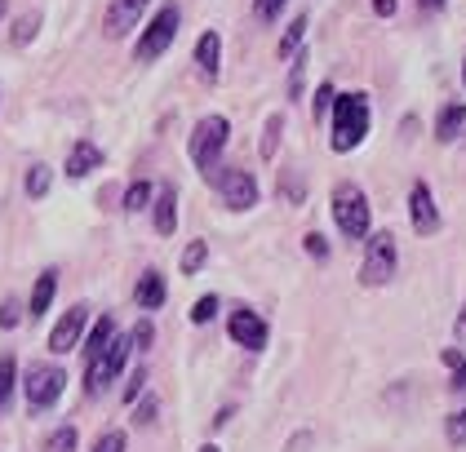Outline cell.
<instances>
[{
  "mask_svg": "<svg viewBox=\"0 0 466 452\" xmlns=\"http://www.w3.org/2000/svg\"><path fill=\"white\" fill-rule=\"evenodd\" d=\"M369 134V98L364 94H338L333 103V134H329V146L338 156L356 151L360 142Z\"/></svg>",
  "mask_w": 466,
  "mask_h": 452,
  "instance_id": "1",
  "label": "cell"
},
{
  "mask_svg": "<svg viewBox=\"0 0 466 452\" xmlns=\"http://www.w3.org/2000/svg\"><path fill=\"white\" fill-rule=\"evenodd\" d=\"M333 222H338V231L347 240H369L373 213H369V200H364V191L356 182H338L333 186Z\"/></svg>",
  "mask_w": 466,
  "mask_h": 452,
  "instance_id": "2",
  "label": "cell"
},
{
  "mask_svg": "<svg viewBox=\"0 0 466 452\" xmlns=\"http://www.w3.org/2000/svg\"><path fill=\"white\" fill-rule=\"evenodd\" d=\"M178 27H182V9L174 5V0H169V5H160V9H156V18L143 27V40L134 45V58H138V63H156V58L174 45Z\"/></svg>",
  "mask_w": 466,
  "mask_h": 452,
  "instance_id": "3",
  "label": "cell"
},
{
  "mask_svg": "<svg viewBox=\"0 0 466 452\" xmlns=\"http://www.w3.org/2000/svg\"><path fill=\"white\" fill-rule=\"evenodd\" d=\"M227 134H231V120L227 116H205L196 125V134H191V160H196V169L205 177H214L218 156L227 151Z\"/></svg>",
  "mask_w": 466,
  "mask_h": 452,
  "instance_id": "4",
  "label": "cell"
},
{
  "mask_svg": "<svg viewBox=\"0 0 466 452\" xmlns=\"http://www.w3.org/2000/svg\"><path fill=\"white\" fill-rule=\"evenodd\" d=\"M395 266H400V248H395V236H391V231H373V236H369V248H364L360 284H364V288H382V284H391Z\"/></svg>",
  "mask_w": 466,
  "mask_h": 452,
  "instance_id": "5",
  "label": "cell"
},
{
  "mask_svg": "<svg viewBox=\"0 0 466 452\" xmlns=\"http://www.w3.org/2000/svg\"><path fill=\"white\" fill-rule=\"evenodd\" d=\"M23 390H27L32 413H45V408H54V404L63 399V390H67V373H63L58 364H32V368H27V377H23Z\"/></svg>",
  "mask_w": 466,
  "mask_h": 452,
  "instance_id": "6",
  "label": "cell"
},
{
  "mask_svg": "<svg viewBox=\"0 0 466 452\" xmlns=\"http://www.w3.org/2000/svg\"><path fill=\"white\" fill-rule=\"evenodd\" d=\"M129 355H134V337H120L107 355L89 359V364H85V395H89V399H98V395H103L120 373H125V359H129Z\"/></svg>",
  "mask_w": 466,
  "mask_h": 452,
  "instance_id": "7",
  "label": "cell"
},
{
  "mask_svg": "<svg viewBox=\"0 0 466 452\" xmlns=\"http://www.w3.org/2000/svg\"><path fill=\"white\" fill-rule=\"evenodd\" d=\"M218 191H222V205L236 213H245L258 205V177L249 169H222L218 174Z\"/></svg>",
  "mask_w": 466,
  "mask_h": 452,
  "instance_id": "8",
  "label": "cell"
},
{
  "mask_svg": "<svg viewBox=\"0 0 466 452\" xmlns=\"http://www.w3.org/2000/svg\"><path fill=\"white\" fill-rule=\"evenodd\" d=\"M227 333H231V342L236 347H249V350H262L267 347V337H271V328H267V319L249 306H240V311H231L227 319Z\"/></svg>",
  "mask_w": 466,
  "mask_h": 452,
  "instance_id": "9",
  "label": "cell"
},
{
  "mask_svg": "<svg viewBox=\"0 0 466 452\" xmlns=\"http://www.w3.org/2000/svg\"><path fill=\"white\" fill-rule=\"evenodd\" d=\"M85 328H89V306H72V311L54 324L49 350H54V355H72V350L85 342Z\"/></svg>",
  "mask_w": 466,
  "mask_h": 452,
  "instance_id": "10",
  "label": "cell"
},
{
  "mask_svg": "<svg viewBox=\"0 0 466 452\" xmlns=\"http://www.w3.org/2000/svg\"><path fill=\"white\" fill-rule=\"evenodd\" d=\"M409 217H413V231L418 236H435L440 231V209H435V196H431L427 182H413L409 186Z\"/></svg>",
  "mask_w": 466,
  "mask_h": 452,
  "instance_id": "11",
  "label": "cell"
},
{
  "mask_svg": "<svg viewBox=\"0 0 466 452\" xmlns=\"http://www.w3.org/2000/svg\"><path fill=\"white\" fill-rule=\"evenodd\" d=\"M151 0H111L107 5V18H103V32L107 35H125L138 18H143V9Z\"/></svg>",
  "mask_w": 466,
  "mask_h": 452,
  "instance_id": "12",
  "label": "cell"
},
{
  "mask_svg": "<svg viewBox=\"0 0 466 452\" xmlns=\"http://www.w3.org/2000/svg\"><path fill=\"white\" fill-rule=\"evenodd\" d=\"M116 342H120V328H116V319H111V315H103V319L94 324V333L85 337V347H80L85 350V364H89V359H98V355H107Z\"/></svg>",
  "mask_w": 466,
  "mask_h": 452,
  "instance_id": "13",
  "label": "cell"
},
{
  "mask_svg": "<svg viewBox=\"0 0 466 452\" xmlns=\"http://www.w3.org/2000/svg\"><path fill=\"white\" fill-rule=\"evenodd\" d=\"M151 213H156V231H160V236H174V231H178V191H174V186H160Z\"/></svg>",
  "mask_w": 466,
  "mask_h": 452,
  "instance_id": "14",
  "label": "cell"
},
{
  "mask_svg": "<svg viewBox=\"0 0 466 452\" xmlns=\"http://www.w3.org/2000/svg\"><path fill=\"white\" fill-rule=\"evenodd\" d=\"M94 169H103V151L94 142H76L67 151V177H89Z\"/></svg>",
  "mask_w": 466,
  "mask_h": 452,
  "instance_id": "15",
  "label": "cell"
},
{
  "mask_svg": "<svg viewBox=\"0 0 466 452\" xmlns=\"http://www.w3.org/2000/svg\"><path fill=\"white\" fill-rule=\"evenodd\" d=\"M462 134H466V106L462 103L440 106V116H435V138L440 142H458Z\"/></svg>",
  "mask_w": 466,
  "mask_h": 452,
  "instance_id": "16",
  "label": "cell"
},
{
  "mask_svg": "<svg viewBox=\"0 0 466 452\" xmlns=\"http://www.w3.org/2000/svg\"><path fill=\"white\" fill-rule=\"evenodd\" d=\"M134 302H138L143 311H160V306H165V276H160V271H143L138 288H134Z\"/></svg>",
  "mask_w": 466,
  "mask_h": 452,
  "instance_id": "17",
  "label": "cell"
},
{
  "mask_svg": "<svg viewBox=\"0 0 466 452\" xmlns=\"http://www.w3.org/2000/svg\"><path fill=\"white\" fill-rule=\"evenodd\" d=\"M196 67L205 75H218V67H222V35L218 32H205L196 40Z\"/></svg>",
  "mask_w": 466,
  "mask_h": 452,
  "instance_id": "18",
  "label": "cell"
},
{
  "mask_svg": "<svg viewBox=\"0 0 466 452\" xmlns=\"http://www.w3.org/2000/svg\"><path fill=\"white\" fill-rule=\"evenodd\" d=\"M54 293H58V271H45V276H36V288H32L27 315H32V319H40V315L54 306Z\"/></svg>",
  "mask_w": 466,
  "mask_h": 452,
  "instance_id": "19",
  "label": "cell"
},
{
  "mask_svg": "<svg viewBox=\"0 0 466 452\" xmlns=\"http://www.w3.org/2000/svg\"><path fill=\"white\" fill-rule=\"evenodd\" d=\"M307 27H311V18H307V14H298V18L289 23V32L280 35V45H276V54H280V58H298V54H302L298 45L307 40Z\"/></svg>",
  "mask_w": 466,
  "mask_h": 452,
  "instance_id": "20",
  "label": "cell"
},
{
  "mask_svg": "<svg viewBox=\"0 0 466 452\" xmlns=\"http://www.w3.org/2000/svg\"><path fill=\"white\" fill-rule=\"evenodd\" d=\"M14 386H18V359H14V355H0V413L9 408Z\"/></svg>",
  "mask_w": 466,
  "mask_h": 452,
  "instance_id": "21",
  "label": "cell"
},
{
  "mask_svg": "<svg viewBox=\"0 0 466 452\" xmlns=\"http://www.w3.org/2000/svg\"><path fill=\"white\" fill-rule=\"evenodd\" d=\"M151 205H156V186H151V182H134V186L125 191V205H120V209L143 213V209H151Z\"/></svg>",
  "mask_w": 466,
  "mask_h": 452,
  "instance_id": "22",
  "label": "cell"
},
{
  "mask_svg": "<svg viewBox=\"0 0 466 452\" xmlns=\"http://www.w3.org/2000/svg\"><path fill=\"white\" fill-rule=\"evenodd\" d=\"M205 262H209V244H205V240H191L187 248H182L178 271H182V276H196V271H200Z\"/></svg>",
  "mask_w": 466,
  "mask_h": 452,
  "instance_id": "23",
  "label": "cell"
},
{
  "mask_svg": "<svg viewBox=\"0 0 466 452\" xmlns=\"http://www.w3.org/2000/svg\"><path fill=\"white\" fill-rule=\"evenodd\" d=\"M440 359H444V368L453 373V390H458V395H466V355L458 347H444V355H440Z\"/></svg>",
  "mask_w": 466,
  "mask_h": 452,
  "instance_id": "24",
  "label": "cell"
},
{
  "mask_svg": "<svg viewBox=\"0 0 466 452\" xmlns=\"http://www.w3.org/2000/svg\"><path fill=\"white\" fill-rule=\"evenodd\" d=\"M280 129H285V116H267V129H262V160H276V142H280Z\"/></svg>",
  "mask_w": 466,
  "mask_h": 452,
  "instance_id": "25",
  "label": "cell"
},
{
  "mask_svg": "<svg viewBox=\"0 0 466 452\" xmlns=\"http://www.w3.org/2000/svg\"><path fill=\"white\" fill-rule=\"evenodd\" d=\"M23 191H27L32 200H45V196H49V169H45V165H32V169H27V182H23Z\"/></svg>",
  "mask_w": 466,
  "mask_h": 452,
  "instance_id": "26",
  "label": "cell"
},
{
  "mask_svg": "<svg viewBox=\"0 0 466 452\" xmlns=\"http://www.w3.org/2000/svg\"><path fill=\"white\" fill-rule=\"evenodd\" d=\"M76 444H80L76 426H58V430L45 439V452H76Z\"/></svg>",
  "mask_w": 466,
  "mask_h": 452,
  "instance_id": "27",
  "label": "cell"
},
{
  "mask_svg": "<svg viewBox=\"0 0 466 452\" xmlns=\"http://www.w3.org/2000/svg\"><path fill=\"white\" fill-rule=\"evenodd\" d=\"M40 32V14H23L18 23H14V32H9V40L23 49V45H32V35Z\"/></svg>",
  "mask_w": 466,
  "mask_h": 452,
  "instance_id": "28",
  "label": "cell"
},
{
  "mask_svg": "<svg viewBox=\"0 0 466 452\" xmlns=\"http://www.w3.org/2000/svg\"><path fill=\"white\" fill-rule=\"evenodd\" d=\"M444 435H449V444H453V448H466V408L449 413V421H444Z\"/></svg>",
  "mask_w": 466,
  "mask_h": 452,
  "instance_id": "29",
  "label": "cell"
},
{
  "mask_svg": "<svg viewBox=\"0 0 466 452\" xmlns=\"http://www.w3.org/2000/svg\"><path fill=\"white\" fill-rule=\"evenodd\" d=\"M280 196H285L289 205H302V196H307V186H302V177L293 174V169H289V174H280Z\"/></svg>",
  "mask_w": 466,
  "mask_h": 452,
  "instance_id": "30",
  "label": "cell"
},
{
  "mask_svg": "<svg viewBox=\"0 0 466 452\" xmlns=\"http://www.w3.org/2000/svg\"><path fill=\"white\" fill-rule=\"evenodd\" d=\"M218 311H222V302H218L214 293H209V297H200V302L191 306V324H209Z\"/></svg>",
  "mask_w": 466,
  "mask_h": 452,
  "instance_id": "31",
  "label": "cell"
},
{
  "mask_svg": "<svg viewBox=\"0 0 466 452\" xmlns=\"http://www.w3.org/2000/svg\"><path fill=\"white\" fill-rule=\"evenodd\" d=\"M333 103H338L333 85H320V89H316V103H311V111H316V120H324V116H333Z\"/></svg>",
  "mask_w": 466,
  "mask_h": 452,
  "instance_id": "32",
  "label": "cell"
},
{
  "mask_svg": "<svg viewBox=\"0 0 466 452\" xmlns=\"http://www.w3.org/2000/svg\"><path fill=\"white\" fill-rule=\"evenodd\" d=\"M302 75H307V54H298V58L289 63V98L302 94Z\"/></svg>",
  "mask_w": 466,
  "mask_h": 452,
  "instance_id": "33",
  "label": "cell"
},
{
  "mask_svg": "<svg viewBox=\"0 0 466 452\" xmlns=\"http://www.w3.org/2000/svg\"><path fill=\"white\" fill-rule=\"evenodd\" d=\"M94 452H125V430H103L94 439Z\"/></svg>",
  "mask_w": 466,
  "mask_h": 452,
  "instance_id": "34",
  "label": "cell"
},
{
  "mask_svg": "<svg viewBox=\"0 0 466 452\" xmlns=\"http://www.w3.org/2000/svg\"><path fill=\"white\" fill-rule=\"evenodd\" d=\"M302 244H307V253H311L316 262H329V240H324L320 231H307V236H302Z\"/></svg>",
  "mask_w": 466,
  "mask_h": 452,
  "instance_id": "35",
  "label": "cell"
},
{
  "mask_svg": "<svg viewBox=\"0 0 466 452\" xmlns=\"http://www.w3.org/2000/svg\"><path fill=\"white\" fill-rule=\"evenodd\" d=\"M129 337H134V350H151V342H156V328H151V319H138V328H134V333H129Z\"/></svg>",
  "mask_w": 466,
  "mask_h": 452,
  "instance_id": "36",
  "label": "cell"
},
{
  "mask_svg": "<svg viewBox=\"0 0 466 452\" xmlns=\"http://www.w3.org/2000/svg\"><path fill=\"white\" fill-rule=\"evenodd\" d=\"M253 14H258L262 23H271V18L285 14V0H253Z\"/></svg>",
  "mask_w": 466,
  "mask_h": 452,
  "instance_id": "37",
  "label": "cell"
},
{
  "mask_svg": "<svg viewBox=\"0 0 466 452\" xmlns=\"http://www.w3.org/2000/svg\"><path fill=\"white\" fill-rule=\"evenodd\" d=\"M18 319H23V306L9 297V302H0V328H18Z\"/></svg>",
  "mask_w": 466,
  "mask_h": 452,
  "instance_id": "38",
  "label": "cell"
},
{
  "mask_svg": "<svg viewBox=\"0 0 466 452\" xmlns=\"http://www.w3.org/2000/svg\"><path fill=\"white\" fill-rule=\"evenodd\" d=\"M156 421V395H147L143 404L134 408V426H151Z\"/></svg>",
  "mask_w": 466,
  "mask_h": 452,
  "instance_id": "39",
  "label": "cell"
},
{
  "mask_svg": "<svg viewBox=\"0 0 466 452\" xmlns=\"http://www.w3.org/2000/svg\"><path fill=\"white\" fill-rule=\"evenodd\" d=\"M143 382H147V368H134V373H129V386H125V399H129V404L143 395Z\"/></svg>",
  "mask_w": 466,
  "mask_h": 452,
  "instance_id": "40",
  "label": "cell"
},
{
  "mask_svg": "<svg viewBox=\"0 0 466 452\" xmlns=\"http://www.w3.org/2000/svg\"><path fill=\"white\" fill-rule=\"evenodd\" d=\"M373 14H378V18H391V14H395V0H373Z\"/></svg>",
  "mask_w": 466,
  "mask_h": 452,
  "instance_id": "41",
  "label": "cell"
},
{
  "mask_svg": "<svg viewBox=\"0 0 466 452\" xmlns=\"http://www.w3.org/2000/svg\"><path fill=\"white\" fill-rule=\"evenodd\" d=\"M453 333H458V342H462V347H466V306H462V311H458V324H453Z\"/></svg>",
  "mask_w": 466,
  "mask_h": 452,
  "instance_id": "42",
  "label": "cell"
},
{
  "mask_svg": "<svg viewBox=\"0 0 466 452\" xmlns=\"http://www.w3.org/2000/svg\"><path fill=\"white\" fill-rule=\"evenodd\" d=\"M418 5H422L427 14H435V9H444V0H418Z\"/></svg>",
  "mask_w": 466,
  "mask_h": 452,
  "instance_id": "43",
  "label": "cell"
},
{
  "mask_svg": "<svg viewBox=\"0 0 466 452\" xmlns=\"http://www.w3.org/2000/svg\"><path fill=\"white\" fill-rule=\"evenodd\" d=\"M200 452H222V448H218V444H205V448H200Z\"/></svg>",
  "mask_w": 466,
  "mask_h": 452,
  "instance_id": "44",
  "label": "cell"
},
{
  "mask_svg": "<svg viewBox=\"0 0 466 452\" xmlns=\"http://www.w3.org/2000/svg\"><path fill=\"white\" fill-rule=\"evenodd\" d=\"M5 9H9V0H0V18H5Z\"/></svg>",
  "mask_w": 466,
  "mask_h": 452,
  "instance_id": "45",
  "label": "cell"
},
{
  "mask_svg": "<svg viewBox=\"0 0 466 452\" xmlns=\"http://www.w3.org/2000/svg\"><path fill=\"white\" fill-rule=\"evenodd\" d=\"M462 85H466V63H462Z\"/></svg>",
  "mask_w": 466,
  "mask_h": 452,
  "instance_id": "46",
  "label": "cell"
}]
</instances>
